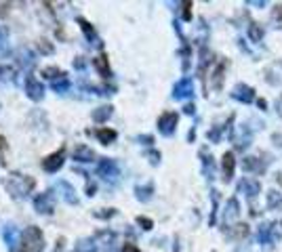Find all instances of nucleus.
Wrapping results in <instances>:
<instances>
[{
	"label": "nucleus",
	"mask_w": 282,
	"mask_h": 252,
	"mask_svg": "<svg viewBox=\"0 0 282 252\" xmlns=\"http://www.w3.org/2000/svg\"><path fill=\"white\" fill-rule=\"evenodd\" d=\"M34 185H36V181L32 177H28V175H11V177L4 179V189L15 200L26 198L30 191L34 189Z\"/></svg>",
	"instance_id": "nucleus-1"
},
{
	"label": "nucleus",
	"mask_w": 282,
	"mask_h": 252,
	"mask_svg": "<svg viewBox=\"0 0 282 252\" xmlns=\"http://www.w3.org/2000/svg\"><path fill=\"white\" fill-rule=\"evenodd\" d=\"M42 248H44L42 231L34 225H30L22 234V250L19 252H42Z\"/></svg>",
	"instance_id": "nucleus-2"
},
{
	"label": "nucleus",
	"mask_w": 282,
	"mask_h": 252,
	"mask_svg": "<svg viewBox=\"0 0 282 252\" xmlns=\"http://www.w3.org/2000/svg\"><path fill=\"white\" fill-rule=\"evenodd\" d=\"M97 175L104 177L106 181H110V183H116L118 177H120V168L116 164V160L112 158H102L97 164Z\"/></svg>",
	"instance_id": "nucleus-3"
},
{
	"label": "nucleus",
	"mask_w": 282,
	"mask_h": 252,
	"mask_svg": "<svg viewBox=\"0 0 282 252\" xmlns=\"http://www.w3.org/2000/svg\"><path fill=\"white\" fill-rule=\"evenodd\" d=\"M280 240V234L274 223H264L257 231V242L261 246H274L276 242Z\"/></svg>",
	"instance_id": "nucleus-4"
},
{
	"label": "nucleus",
	"mask_w": 282,
	"mask_h": 252,
	"mask_svg": "<svg viewBox=\"0 0 282 252\" xmlns=\"http://www.w3.org/2000/svg\"><path fill=\"white\" fill-rule=\"evenodd\" d=\"M34 208L38 215H51L55 210V194L53 191H44L34 198Z\"/></svg>",
	"instance_id": "nucleus-5"
},
{
	"label": "nucleus",
	"mask_w": 282,
	"mask_h": 252,
	"mask_svg": "<svg viewBox=\"0 0 282 252\" xmlns=\"http://www.w3.org/2000/svg\"><path fill=\"white\" fill-rule=\"evenodd\" d=\"M177 122H179V116L175 112H164L162 116L158 118V130L162 133L164 137H170L175 133L177 128Z\"/></svg>",
	"instance_id": "nucleus-6"
},
{
	"label": "nucleus",
	"mask_w": 282,
	"mask_h": 252,
	"mask_svg": "<svg viewBox=\"0 0 282 252\" xmlns=\"http://www.w3.org/2000/svg\"><path fill=\"white\" fill-rule=\"evenodd\" d=\"M26 93H28V97L32 99V101H40V99L44 97V86L40 84V80L36 76L28 74L26 76Z\"/></svg>",
	"instance_id": "nucleus-7"
},
{
	"label": "nucleus",
	"mask_w": 282,
	"mask_h": 252,
	"mask_svg": "<svg viewBox=\"0 0 282 252\" xmlns=\"http://www.w3.org/2000/svg\"><path fill=\"white\" fill-rule=\"evenodd\" d=\"M64 158H66V149L62 147L59 151H55V154L46 156L42 160V168L46 170V173H57V170L64 166Z\"/></svg>",
	"instance_id": "nucleus-8"
},
{
	"label": "nucleus",
	"mask_w": 282,
	"mask_h": 252,
	"mask_svg": "<svg viewBox=\"0 0 282 252\" xmlns=\"http://www.w3.org/2000/svg\"><path fill=\"white\" fill-rule=\"evenodd\" d=\"M2 238H4L6 248L11 252L17 250V244H22V231H19L15 225H6L4 231H2Z\"/></svg>",
	"instance_id": "nucleus-9"
},
{
	"label": "nucleus",
	"mask_w": 282,
	"mask_h": 252,
	"mask_svg": "<svg viewBox=\"0 0 282 252\" xmlns=\"http://www.w3.org/2000/svg\"><path fill=\"white\" fill-rule=\"evenodd\" d=\"M57 194L59 198H62L64 202H68V204H78V196H76V189L68 183V181H57Z\"/></svg>",
	"instance_id": "nucleus-10"
},
{
	"label": "nucleus",
	"mask_w": 282,
	"mask_h": 252,
	"mask_svg": "<svg viewBox=\"0 0 282 252\" xmlns=\"http://www.w3.org/2000/svg\"><path fill=\"white\" fill-rule=\"evenodd\" d=\"M194 95V82L192 78H181L179 82L173 86V97L175 99H188Z\"/></svg>",
	"instance_id": "nucleus-11"
},
{
	"label": "nucleus",
	"mask_w": 282,
	"mask_h": 252,
	"mask_svg": "<svg viewBox=\"0 0 282 252\" xmlns=\"http://www.w3.org/2000/svg\"><path fill=\"white\" fill-rule=\"evenodd\" d=\"M232 97H234L236 101H240V103H253L255 101V90L246 86V84H236L234 90H232Z\"/></svg>",
	"instance_id": "nucleus-12"
},
{
	"label": "nucleus",
	"mask_w": 282,
	"mask_h": 252,
	"mask_svg": "<svg viewBox=\"0 0 282 252\" xmlns=\"http://www.w3.org/2000/svg\"><path fill=\"white\" fill-rule=\"evenodd\" d=\"M72 158H74V162H93V158H95V151L86 147V145H76L74 151H72Z\"/></svg>",
	"instance_id": "nucleus-13"
},
{
	"label": "nucleus",
	"mask_w": 282,
	"mask_h": 252,
	"mask_svg": "<svg viewBox=\"0 0 282 252\" xmlns=\"http://www.w3.org/2000/svg\"><path fill=\"white\" fill-rule=\"evenodd\" d=\"M78 25H80V29L84 32V36H86L88 42H93V44H97V46H102V40H99V36H97V32H95V27L90 25L84 17H78Z\"/></svg>",
	"instance_id": "nucleus-14"
},
{
	"label": "nucleus",
	"mask_w": 282,
	"mask_h": 252,
	"mask_svg": "<svg viewBox=\"0 0 282 252\" xmlns=\"http://www.w3.org/2000/svg\"><path fill=\"white\" fill-rule=\"evenodd\" d=\"M259 183L255 179H250V177H246V179H242V183H240V191L248 198V200H253V198H257V194H259Z\"/></svg>",
	"instance_id": "nucleus-15"
},
{
	"label": "nucleus",
	"mask_w": 282,
	"mask_h": 252,
	"mask_svg": "<svg viewBox=\"0 0 282 252\" xmlns=\"http://www.w3.org/2000/svg\"><path fill=\"white\" fill-rule=\"evenodd\" d=\"M200 158H202V173H204V177L210 181V179L215 177V162H213V156H210L206 149H200Z\"/></svg>",
	"instance_id": "nucleus-16"
},
{
	"label": "nucleus",
	"mask_w": 282,
	"mask_h": 252,
	"mask_svg": "<svg viewBox=\"0 0 282 252\" xmlns=\"http://www.w3.org/2000/svg\"><path fill=\"white\" fill-rule=\"evenodd\" d=\"M221 168H224V181H226V183H230L232 177H234V168H236V160H234V156H232L230 151H228V154H224Z\"/></svg>",
	"instance_id": "nucleus-17"
},
{
	"label": "nucleus",
	"mask_w": 282,
	"mask_h": 252,
	"mask_svg": "<svg viewBox=\"0 0 282 252\" xmlns=\"http://www.w3.org/2000/svg\"><path fill=\"white\" fill-rule=\"evenodd\" d=\"M93 65L99 72V76L104 78H112V69H110V63H108V55H99L93 59Z\"/></svg>",
	"instance_id": "nucleus-18"
},
{
	"label": "nucleus",
	"mask_w": 282,
	"mask_h": 252,
	"mask_svg": "<svg viewBox=\"0 0 282 252\" xmlns=\"http://www.w3.org/2000/svg\"><path fill=\"white\" fill-rule=\"evenodd\" d=\"M95 135H97V139H99V143H102V145H112L116 141V137H118L114 128H97Z\"/></svg>",
	"instance_id": "nucleus-19"
},
{
	"label": "nucleus",
	"mask_w": 282,
	"mask_h": 252,
	"mask_svg": "<svg viewBox=\"0 0 282 252\" xmlns=\"http://www.w3.org/2000/svg\"><path fill=\"white\" fill-rule=\"evenodd\" d=\"M240 215V206H238V202H236V198H232L230 202H228V206H226V213H224V221L226 223H232L236 217Z\"/></svg>",
	"instance_id": "nucleus-20"
},
{
	"label": "nucleus",
	"mask_w": 282,
	"mask_h": 252,
	"mask_svg": "<svg viewBox=\"0 0 282 252\" xmlns=\"http://www.w3.org/2000/svg\"><path fill=\"white\" fill-rule=\"evenodd\" d=\"M238 130H240V133L234 137V145H236V149H246L250 145V133L246 130V126L238 128Z\"/></svg>",
	"instance_id": "nucleus-21"
},
{
	"label": "nucleus",
	"mask_w": 282,
	"mask_h": 252,
	"mask_svg": "<svg viewBox=\"0 0 282 252\" xmlns=\"http://www.w3.org/2000/svg\"><path fill=\"white\" fill-rule=\"evenodd\" d=\"M224 74H226V61H219L213 69V88L215 90L224 86Z\"/></svg>",
	"instance_id": "nucleus-22"
},
{
	"label": "nucleus",
	"mask_w": 282,
	"mask_h": 252,
	"mask_svg": "<svg viewBox=\"0 0 282 252\" xmlns=\"http://www.w3.org/2000/svg\"><path fill=\"white\" fill-rule=\"evenodd\" d=\"M135 194H137V200H141V202L152 200L154 185H152V183H148V185H137V187H135Z\"/></svg>",
	"instance_id": "nucleus-23"
},
{
	"label": "nucleus",
	"mask_w": 282,
	"mask_h": 252,
	"mask_svg": "<svg viewBox=\"0 0 282 252\" xmlns=\"http://www.w3.org/2000/svg\"><path fill=\"white\" fill-rule=\"evenodd\" d=\"M74 252H97V244H95V240H90V238H82L78 242V244L74 246Z\"/></svg>",
	"instance_id": "nucleus-24"
},
{
	"label": "nucleus",
	"mask_w": 282,
	"mask_h": 252,
	"mask_svg": "<svg viewBox=\"0 0 282 252\" xmlns=\"http://www.w3.org/2000/svg\"><path fill=\"white\" fill-rule=\"evenodd\" d=\"M51 86H53V90L55 93H59V95H64V93H68V88H70V78L66 76V74H62L57 80H53L51 82Z\"/></svg>",
	"instance_id": "nucleus-25"
},
{
	"label": "nucleus",
	"mask_w": 282,
	"mask_h": 252,
	"mask_svg": "<svg viewBox=\"0 0 282 252\" xmlns=\"http://www.w3.org/2000/svg\"><path fill=\"white\" fill-rule=\"evenodd\" d=\"M112 116V107L110 105H104V107H97L95 112H93V120L97 124H104V122H108V118Z\"/></svg>",
	"instance_id": "nucleus-26"
},
{
	"label": "nucleus",
	"mask_w": 282,
	"mask_h": 252,
	"mask_svg": "<svg viewBox=\"0 0 282 252\" xmlns=\"http://www.w3.org/2000/svg\"><path fill=\"white\" fill-rule=\"evenodd\" d=\"M248 38L253 40V42H261V40H264V27L257 25V23H250L248 25Z\"/></svg>",
	"instance_id": "nucleus-27"
},
{
	"label": "nucleus",
	"mask_w": 282,
	"mask_h": 252,
	"mask_svg": "<svg viewBox=\"0 0 282 252\" xmlns=\"http://www.w3.org/2000/svg\"><path fill=\"white\" fill-rule=\"evenodd\" d=\"M268 208H272V210L282 208V196L278 191H268Z\"/></svg>",
	"instance_id": "nucleus-28"
},
{
	"label": "nucleus",
	"mask_w": 282,
	"mask_h": 252,
	"mask_svg": "<svg viewBox=\"0 0 282 252\" xmlns=\"http://www.w3.org/2000/svg\"><path fill=\"white\" fill-rule=\"evenodd\" d=\"M17 63H19V65H32V63H34V55L30 53L28 48H24L22 53H19V59H17Z\"/></svg>",
	"instance_id": "nucleus-29"
},
{
	"label": "nucleus",
	"mask_w": 282,
	"mask_h": 252,
	"mask_svg": "<svg viewBox=\"0 0 282 252\" xmlns=\"http://www.w3.org/2000/svg\"><path fill=\"white\" fill-rule=\"evenodd\" d=\"M242 166H244V170H264V164L259 162V158H246Z\"/></svg>",
	"instance_id": "nucleus-30"
},
{
	"label": "nucleus",
	"mask_w": 282,
	"mask_h": 252,
	"mask_svg": "<svg viewBox=\"0 0 282 252\" xmlns=\"http://www.w3.org/2000/svg\"><path fill=\"white\" fill-rule=\"evenodd\" d=\"M15 72H13V67H6V65H0V84H4L8 82V80H13Z\"/></svg>",
	"instance_id": "nucleus-31"
},
{
	"label": "nucleus",
	"mask_w": 282,
	"mask_h": 252,
	"mask_svg": "<svg viewBox=\"0 0 282 252\" xmlns=\"http://www.w3.org/2000/svg\"><path fill=\"white\" fill-rule=\"evenodd\" d=\"M62 74H64V72H62L59 67H44V69H42V76H44V78H48L51 82H53V80H57Z\"/></svg>",
	"instance_id": "nucleus-32"
},
{
	"label": "nucleus",
	"mask_w": 282,
	"mask_h": 252,
	"mask_svg": "<svg viewBox=\"0 0 282 252\" xmlns=\"http://www.w3.org/2000/svg\"><path fill=\"white\" fill-rule=\"evenodd\" d=\"M272 21H274L276 27H282V4H278L274 8V13H272Z\"/></svg>",
	"instance_id": "nucleus-33"
},
{
	"label": "nucleus",
	"mask_w": 282,
	"mask_h": 252,
	"mask_svg": "<svg viewBox=\"0 0 282 252\" xmlns=\"http://www.w3.org/2000/svg\"><path fill=\"white\" fill-rule=\"evenodd\" d=\"M6 40H8V32L0 25V53H4V46H6Z\"/></svg>",
	"instance_id": "nucleus-34"
},
{
	"label": "nucleus",
	"mask_w": 282,
	"mask_h": 252,
	"mask_svg": "<svg viewBox=\"0 0 282 252\" xmlns=\"http://www.w3.org/2000/svg\"><path fill=\"white\" fill-rule=\"evenodd\" d=\"M137 223H139L141 227H144L146 231H150V229H152V227H154V223H152V219H148V217H137Z\"/></svg>",
	"instance_id": "nucleus-35"
},
{
	"label": "nucleus",
	"mask_w": 282,
	"mask_h": 252,
	"mask_svg": "<svg viewBox=\"0 0 282 252\" xmlns=\"http://www.w3.org/2000/svg\"><path fill=\"white\" fill-rule=\"evenodd\" d=\"M219 137H221V126H215L213 130H208V139L213 141V143H217Z\"/></svg>",
	"instance_id": "nucleus-36"
},
{
	"label": "nucleus",
	"mask_w": 282,
	"mask_h": 252,
	"mask_svg": "<svg viewBox=\"0 0 282 252\" xmlns=\"http://www.w3.org/2000/svg\"><path fill=\"white\" fill-rule=\"evenodd\" d=\"M38 48L42 50V53H51V50H53V46L48 44V40H44V38H42V40H40V42H38Z\"/></svg>",
	"instance_id": "nucleus-37"
},
{
	"label": "nucleus",
	"mask_w": 282,
	"mask_h": 252,
	"mask_svg": "<svg viewBox=\"0 0 282 252\" xmlns=\"http://www.w3.org/2000/svg\"><path fill=\"white\" fill-rule=\"evenodd\" d=\"M148 158H150V164H158L160 162V154H158V151H148Z\"/></svg>",
	"instance_id": "nucleus-38"
},
{
	"label": "nucleus",
	"mask_w": 282,
	"mask_h": 252,
	"mask_svg": "<svg viewBox=\"0 0 282 252\" xmlns=\"http://www.w3.org/2000/svg\"><path fill=\"white\" fill-rule=\"evenodd\" d=\"M114 215H116L114 208H110L108 213H95V217H99V219H110V217H114Z\"/></svg>",
	"instance_id": "nucleus-39"
},
{
	"label": "nucleus",
	"mask_w": 282,
	"mask_h": 252,
	"mask_svg": "<svg viewBox=\"0 0 282 252\" xmlns=\"http://www.w3.org/2000/svg\"><path fill=\"white\" fill-rule=\"evenodd\" d=\"M95 189H97V185L93 181H86V196H95Z\"/></svg>",
	"instance_id": "nucleus-40"
},
{
	"label": "nucleus",
	"mask_w": 282,
	"mask_h": 252,
	"mask_svg": "<svg viewBox=\"0 0 282 252\" xmlns=\"http://www.w3.org/2000/svg\"><path fill=\"white\" fill-rule=\"evenodd\" d=\"M190 6H192V2H184V19L192 17V13H190Z\"/></svg>",
	"instance_id": "nucleus-41"
},
{
	"label": "nucleus",
	"mask_w": 282,
	"mask_h": 252,
	"mask_svg": "<svg viewBox=\"0 0 282 252\" xmlns=\"http://www.w3.org/2000/svg\"><path fill=\"white\" fill-rule=\"evenodd\" d=\"M122 252H139V248L135 244H124L122 246Z\"/></svg>",
	"instance_id": "nucleus-42"
},
{
	"label": "nucleus",
	"mask_w": 282,
	"mask_h": 252,
	"mask_svg": "<svg viewBox=\"0 0 282 252\" xmlns=\"http://www.w3.org/2000/svg\"><path fill=\"white\" fill-rule=\"evenodd\" d=\"M217 198H219L217 191H213V208L217 206ZM213 223H215V210H213V217H210V225H213Z\"/></svg>",
	"instance_id": "nucleus-43"
},
{
	"label": "nucleus",
	"mask_w": 282,
	"mask_h": 252,
	"mask_svg": "<svg viewBox=\"0 0 282 252\" xmlns=\"http://www.w3.org/2000/svg\"><path fill=\"white\" fill-rule=\"evenodd\" d=\"M78 69H82L84 67V57H76V63H74Z\"/></svg>",
	"instance_id": "nucleus-44"
},
{
	"label": "nucleus",
	"mask_w": 282,
	"mask_h": 252,
	"mask_svg": "<svg viewBox=\"0 0 282 252\" xmlns=\"http://www.w3.org/2000/svg\"><path fill=\"white\" fill-rule=\"evenodd\" d=\"M248 4H253V6H266V0H248Z\"/></svg>",
	"instance_id": "nucleus-45"
},
{
	"label": "nucleus",
	"mask_w": 282,
	"mask_h": 252,
	"mask_svg": "<svg viewBox=\"0 0 282 252\" xmlns=\"http://www.w3.org/2000/svg\"><path fill=\"white\" fill-rule=\"evenodd\" d=\"M184 112H186V114H190V116H192V114H194V105H190V103H188V105L184 107Z\"/></svg>",
	"instance_id": "nucleus-46"
},
{
	"label": "nucleus",
	"mask_w": 282,
	"mask_h": 252,
	"mask_svg": "<svg viewBox=\"0 0 282 252\" xmlns=\"http://www.w3.org/2000/svg\"><path fill=\"white\" fill-rule=\"evenodd\" d=\"M139 141H144V143H146V145H150V143H152V141H154V139H152V137H150V135H148V137H139Z\"/></svg>",
	"instance_id": "nucleus-47"
},
{
	"label": "nucleus",
	"mask_w": 282,
	"mask_h": 252,
	"mask_svg": "<svg viewBox=\"0 0 282 252\" xmlns=\"http://www.w3.org/2000/svg\"><path fill=\"white\" fill-rule=\"evenodd\" d=\"M4 145H6V139H4V137H2V135H0V149H2V147H4Z\"/></svg>",
	"instance_id": "nucleus-48"
}]
</instances>
